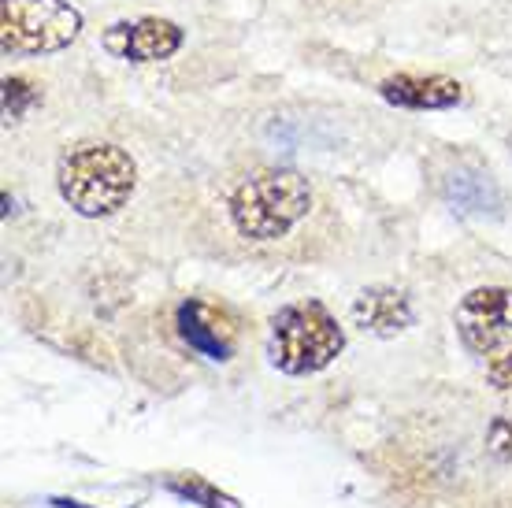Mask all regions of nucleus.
Segmentation results:
<instances>
[{
  "instance_id": "obj_3",
  "label": "nucleus",
  "mask_w": 512,
  "mask_h": 508,
  "mask_svg": "<svg viewBox=\"0 0 512 508\" xmlns=\"http://www.w3.org/2000/svg\"><path fill=\"white\" fill-rule=\"evenodd\" d=\"M342 349H346V331L331 316V308L316 297L294 301L271 316L268 356L282 375H297V379L316 375L331 368Z\"/></svg>"
},
{
  "instance_id": "obj_6",
  "label": "nucleus",
  "mask_w": 512,
  "mask_h": 508,
  "mask_svg": "<svg viewBox=\"0 0 512 508\" xmlns=\"http://www.w3.org/2000/svg\"><path fill=\"white\" fill-rule=\"evenodd\" d=\"M186 45V30L160 15L119 19L101 30V49L123 64H167Z\"/></svg>"
},
{
  "instance_id": "obj_11",
  "label": "nucleus",
  "mask_w": 512,
  "mask_h": 508,
  "mask_svg": "<svg viewBox=\"0 0 512 508\" xmlns=\"http://www.w3.org/2000/svg\"><path fill=\"white\" fill-rule=\"evenodd\" d=\"M167 486H171L175 494L190 497V501H197V505H205V508H238V501H234V497L212 490L201 475H190V479H171Z\"/></svg>"
},
{
  "instance_id": "obj_7",
  "label": "nucleus",
  "mask_w": 512,
  "mask_h": 508,
  "mask_svg": "<svg viewBox=\"0 0 512 508\" xmlns=\"http://www.w3.org/2000/svg\"><path fill=\"white\" fill-rule=\"evenodd\" d=\"M379 97L390 108H405V112H449V108L464 104V86L449 75L397 71L379 82Z\"/></svg>"
},
{
  "instance_id": "obj_9",
  "label": "nucleus",
  "mask_w": 512,
  "mask_h": 508,
  "mask_svg": "<svg viewBox=\"0 0 512 508\" xmlns=\"http://www.w3.org/2000/svg\"><path fill=\"white\" fill-rule=\"evenodd\" d=\"M179 334L182 342L197 349L201 356L216 360V364H227L234 356V334L231 327L223 323L216 308L205 305V301H182L179 305Z\"/></svg>"
},
{
  "instance_id": "obj_5",
  "label": "nucleus",
  "mask_w": 512,
  "mask_h": 508,
  "mask_svg": "<svg viewBox=\"0 0 512 508\" xmlns=\"http://www.w3.org/2000/svg\"><path fill=\"white\" fill-rule=\"evenodd\" d=\"M453 323L468 353H501L512 342V290L509 286H475L461 297Z\"/></svg>"
},
{
  "instance_id": "obj_1",
  "label": "nucleus",
  "mask_w": 512,
  "mask_h": 508,
  "mask_svg": "<svg viewBox=\"0 0 512 508\" xmlns=\"http://www.w3.org/2000/svg\"><path fill=\"white\" fill-rule=\"evenodd\" d=\"M56 190L82 219L116 216L138 190V164L116 141H78L56 164Z\"/></svg>"
},
{
  "instance_id": "obj_8",
  "label": "nucleus",
  "mask_w": 512,
  "mask_h": 508,
  "mask_svg": "<svg viewBox=\"0 0 512 508\" xmlns=\"http://www.w3.org/2000/svg\"><path fill=\"white\" fill-rule=\"evenodd\" d=\"M412 301L405 290L397 286H368V290L357 293L353 301V323H357L364 334H375V338H397L412 327Z\"/></svg>"
},
{
  "instance_id": "obj_13",
  "label": "nucleus",
  "mask_w": 512,
  "mask_h": 508,
  "mask_svg": "<svg viewBox=\"0 0 512 508\" xmlns=\"http://www.w3.org/2000/svg\"><path fill=\"white\" fill-rule=\"evenodd\" d=\"M487 382L501 394H512V349L505 356H498L494 364L487 368Z\"/></svg>"
},
{
  "instance_id": "obj_4",
  "label": "nucleus",
  "mask_w": 512,
  "mask_h": 508,
  "mask_svg": "<svg viewBox=\"0 0 512 508\" xmlns=\"http://www.w3.org/2000/svg\"><path fill=\"white\" fill-rule=\"evenodd\" d=\"M86 15L71 0H0V52L52 56L75 45Z\"/></svg>"
},
{
  "instance_id": "obj_12",
  "label": "nucleus",
  "mask_w": 512,
  "mask_h": 508,
  "mask_svg": "<svg viewBox=\"0 0 512 508\" xmlns=\"http://www.w3.org/2000/svg\"><path fill=\"white\" fill-rule=\"evenodd\" d=\"M487 449L498 460H512V416H498V420H490Z\"/></svg>"
},
{
  "instance_id": "obj_10",
  "label": "nucleus",
  "mask_w": 512,
  "mask_h": 508,
  "mask_svg": "<svg viewBox=\"0 0 512 508\" xmlns=\"http://www.w3.org/2000/svg\"><path fill=\"white\" fill-rule=\"evenodd\" d=\"M0 97H4V123L12 127V123H23L34 108H41V101H45V89H41L34 78L8 75V78H4V93H0Z\"/></svg>"
},
{
  "instance_id": "obj_2",
  "label": "nucleus",
  "mask_w": 512,
  "mask_h": 508,
  "mask_svg": "<svg viewBox=\"0 0 512 508\" xmlns=\"http://www.w3.org/2000/svg\"><path fill=\"white\" fill-rule=\"evenodd\" d=\"M312 212V186L294 167H260L227 197V216L245 242L268 245L286 238Z\"/></svg>"
}]
</instances>
